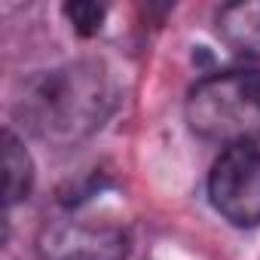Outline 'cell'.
Masks as SVG:
<instances>
[{
    "label": "cell",
    "instance_id": "1",
    "mask_svg": "<svg viewBox=\"0 0 260 260\" xmlns=\"http://www.w3.org/2000/svg\"><path fill=\"white\" fill-rule=\"evenodd\" d=\"M113 92L104 71L92 61H74L34 77L22 98V116L43 141L71 144L104 122Z\"/></svg>",
    "mask_w": 260,
    "mask_h": 260
},
{
    "label": "cell",
    "instance_id": "2",
    "mask_svg": "<svg viewBox=\"0 0 260 260\" xmlns=\"http://www.w3.org/2000/svg\"><path fill=\"white\" fill-rule=\"evenodd\" d=\"M190 128L226 147H254L260 141V71H220L202 77L184 101Z\"/></svg>",
    "mask_w": 260,
    "mask_h": 260
},
{
    "label": "cell",
    "instance_id": "3",
    "mask_svg": "<svg viewBox=\"0 0 260 260\" xmlns=\"http://www.w3.org/2000/svg\"><path fill=\"white\" fill-rule=\"evenodd\" d=\"M128 233L122 223L92 214L52 217L37 239L40 260H125Z\"/></svg>",
    "mask_w": 260,
    "mask_h": 260
},
{
    "label": "cell",
    "instance_id": "4",
    "mask_svg": "<svg viewBox=\"0 0 260 260\" xmlns=\"http://www.w3.org/2000/svg\"><path fill=\"white\" fill-rule=\"evenodd\" d=\"M208 199L233 226L260 223V150L226 147L208 175Z\"/></svg>",
    "mask_w": 260,
    "mask_h": 260
},
{
    "label": "cell",
    "instance_id": "5",
    "mask_svg": "<svg viewBox=\"0 0 260 260\" xmlns=\"http://www.w3.org/2000/svg\"><path fill=\"white\" fill-rule=\"evenodd\" d=\"M220 40L239 52L260 58V4H230L217 13Z\"/></svg>",
    "mask_w": 260,
    "mask_h": 260
},
{
    "label": "cell",
    "instance_id": "6",
    "mask_svg": "<svg viewBox=\"0 0 260 260\" xmlns=\"http://www.w3.org/2000/svg\"><path fill=\"white\" fill-rule=\"evenodd\" d=\"M4 169H7V205H16L19 199H28L31 181H34L31 156L10 128L4 132Z\"/></svg>",
    "mask_w": 260,
    "mask_h": 260
},
{
    "label": "cell",
    "instance_id": "7",
    "mask_svg": "<svg viewBox=\"0 0 260 260\" xmlns=\"http://www.w3.org/2000/svg\"><path fill=\"white\" fill-rule=\"evenodd\" d=\"M64 16L71 19V25H74L83 37H92V34L101 31L107 10L98 7V4H68V7H64Z\"/></svg>",
    "mask_w": 260,
    "mask_h": 260
}]
</instances>
